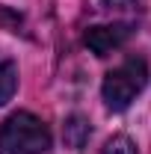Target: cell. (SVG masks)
I'll use <instances>...</instances> for the list:
<instances>
[{
    "instance_id": "obj_1",
    "label": "cell",
    "mask_w": 151,
    "mask_h": 154,
    "mask_svg": "<svg viewBox=\"0 0 151 154\" xmlns=\"http://www.w3.org/2000/svg\"><path fill=\"white\" fill-rule=\"evenodd\" d=\"M51 131L39 116L18 110L0 125V154H48Z\"/></svg>"
},
{
    "instance_id": "obj_2",
    "label": "cell",
    "mask_w": 151,
    "mask_h": 154,
    "mask_svg": "<svg viewBox=\"0 0 151 154\" xmlns=\"http://www.w3.org/2000/svg\"><path fill=\"white\" fill-rule=\"evenodd\" d=\"M148 83V65L142 57H131L125 59L119 68H113L110 74L104 77V86H101V95H104V104L107 110L113 113H122L131 107V101Z\"/></svg>"
},
{
    "instance_id": "obj_3",
    "label": "cell",
    "mask_w": 151,
    "mask_h": 154,
    "mask_svg": "<svg viewBox=\"0 0 151 154\" xmlns=\"http://www.w3.org/2000/svg\"><path fill=\"white\" fill-rule=\"evenodd\" d=\"M133 30H136V24L133 21H113V24H98V27H89L86 30V48L98 54V57H107V54H113L119 51L128 38L133 36Z\"/></svg>"
},
{
    "instance_id": "obj_4",
    "label": "cell",
    "mask_w": 151,
    "mask_h": 154,
    "mask_svg": "<svg viewBox=\"0 0 151 154\" xmlns=\"http://www.w3.org/2000/svg\"><path fill=\"white\" fill-rule=\"evenodd\" d=\"M62 136H65V145L83 148V145L89 142V136H92V128H89V122H86L83 116H71V119L65 122V128H62Z\"/></svg>"
},
{
    "instance_id": "obj_5",
    "label": "cell",
    "mask_w": 151,
    "mask_h": 154,
    "mask_svg": "<svg viewBox=\"0 0 151 154\" xmlns=\"http://www.w3.org/2000/svg\"><path fill=\"white\" fill-rule=\"evenodd\" d=\"M15 89H18V65L0 57V107L15 95Z\"/></svg>"
},
{
    "instance_id": "obj_6",
    "label": "cell",
    "mask_w": 151,
    "mask_h": 154,
    "mask_svg": "<svg viewBox=\"0 0 151 154\" xmlns=\"http://www.w3.org/2000/svg\"><path fill=\"white\" fill-rule=\"evenodd\" d=\"M101 154H136V145H133L131 136L119 134V136H113V139H107V145L101 148Z\"/></svg>"
},
{
    "instance_id": "obj_7",
    "label": "cell",
    "mask_w": 151,
    "mask_h": 154,
    "mask_svg": "<svg viewBox=\"0 0 151 154\" xmlns=\"http://www.w3.org/2000/svg\"><path fill=\"white\" fill-rule=\"evenodd\" d=\"M101 9L104 12H131V15H139L142 3L139 0H101Z\"/></svg>"
}]
</instances>
